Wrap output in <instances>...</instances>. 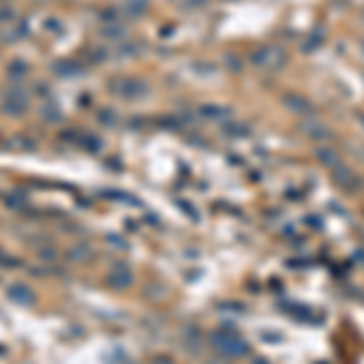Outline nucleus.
<instances>
[{"label":"nucleus","mask_w":364,"mask_h":364,"mask_svg":"<svg viewBox=\"0 0 364 364\" xmlns=\"http://www.w3.org/2000/svg\"><path fill=\"white\" fill-rule=\"evenodd\" d=\"M289 107H294L299 112H311V105L306 100H299V98H289Z\"/></svg>","instance_id":"f257e3e1"},{"label":"nucleus","mask_w":364,"mask_h":364,"mask_svg":"<svg viewBox=\"0 0 364 364\" xmlns=\"http://www.w3.org/2000/svg\"><path fill=\"white\" fill-rule=\"evenodd\" d=\"M318 155H321L323 160H325V165H337V155L333 153V151H328V148H321V151H318Z\"/></svg>","instance_id":"f03ea898"}]
</instances>
